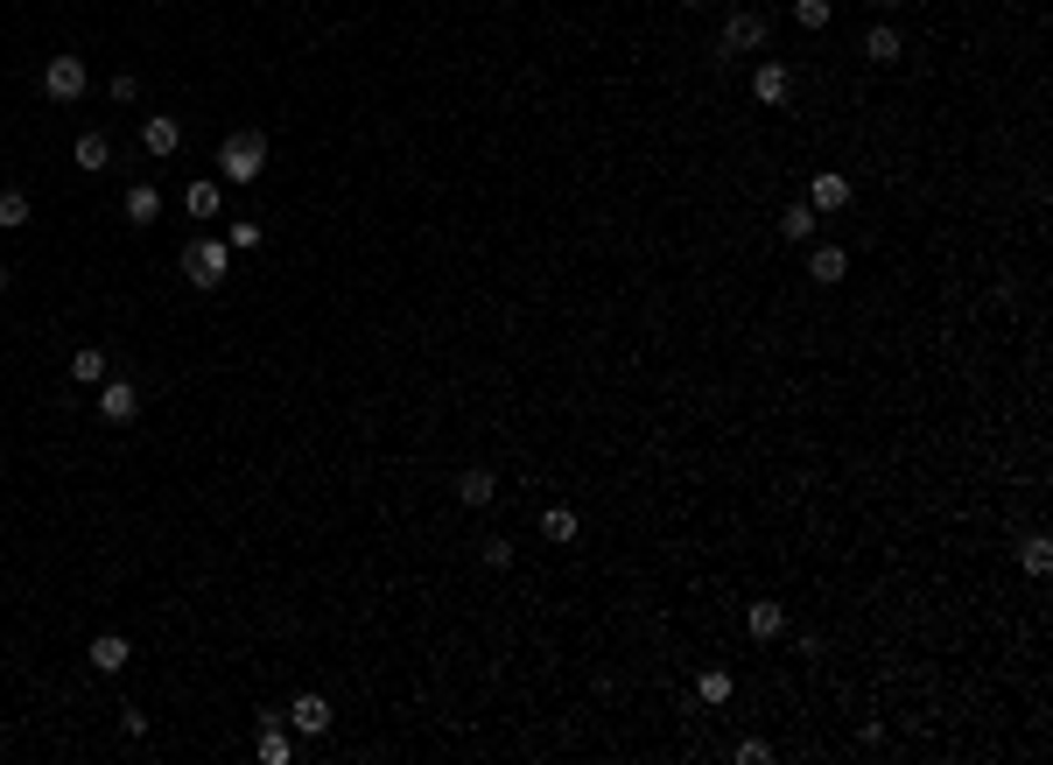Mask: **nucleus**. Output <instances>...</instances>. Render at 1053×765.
<instances>
[{"mask_svg":"<svg viewBox=\"0 0 1053 765\" xmlns=\"http://www.w3.org/2000/svg\"><path fill=\"white\" fill-rule=\"evenodd\" d=\"M766 758H773V744H766V738H745V744H737V765H766Z\"/></svg>","mask_w":1053,"mask_h":765,"instance_id":"28","label":"nucleus"},{"mask_svg":"<svg viewBox=\"0 0 1053 765\" xmlns=\"http://www.w3.org/2000/svg\"><path fill=\"white\" fill-rule=\"evenodd\" d=\"M723 56H752V50H766V14H752V8H737L731 22H723Z\"/></svg>","mask_w":1053,"mask_h":765,"instance_id":"5","label":"nucleus"},{"mask_svg":"<svg viewBox=\"0 0 1053 765\" xmlns=\"http://www.w3.org/2000/svg\"><path fill=\"white\" fill-rule=\"evenodd\" d=\"M120 738H133V744H141V738H147V716H141V710H133V702H127V710H120Z\"/></svg>","mask_w":1053,"mask_h":765,"instance_id":"29","label":"nucleus"},{"mask_svg":"<svg viewBox=\"0 0 1053 765\" xmlns=\"http://www.w3.org/2000/svg\"><path fill=\"white\" fill-rule=\"evenodd\" d=\"M85 660H92V674H120L127 660H133V639L127 633H99L92 647H85Z\"/></svg>","mask_w":1053,"mask_h":765,"instance_id":"13","label":"nucleus"},{"mask_svg":"<svg viewBox=\"0 0 1053 765\" xmlns=\"http://www.w3.org/2000/svg\"><path fill=\"white\" fill-rule=\"evenodd\" d=\"M113 99L133 106V99H141V78H133V71H113Z\"/></svg>","mask_w":1053,"mask_h":765,"instance_id":"27","label":"nucleus"},{"mask_svg":"<svg viewBox=\"0 0 1053 765\" xmlns=\"http://www.w3.org/2000/svg\"><path fill=\"white\" fill-rule=\"evenodd\" d=\"M814 225H822V212H814V204L800 197V204H787V212H780V239H787V246H808Z\"/></svg>","mask_w":1053,"mask_h":765,"instance_id":"17","label":"nucleus"},{"mask_svg":"<svg viewBox=\"0 0 1053 765\" xmlns=\"http://www.w3.org/2000/svg\"><path fill=\"white\" fill-rule=\"evenodd\" d=\"M843 275H850V253L843 246H808V281L814 289H836Z\"/></svg>","mask_w":1053,"mask_h":765,"instance_id":"14","label":"nucleus"},{"mask_svg":"<svg viewBox=\"0 0 1053 765\" xmlns=\"http://www.w3.org/2000/svg\"><path fill=\"white\" fill-rule=\"evenodd\" d=\"M864 56H871V64H899V56H907V50H899V28L878 22V28L864 36Z\"/></svg>","mask_w":1053,"mask_h":765,"instance_id":"21","label":"nucleus"},{"mask_svg":"<svg viewBox=\"0 0 1053 765\" xmlns=\"http://www.w3.org/2000/svg\"><path fill=\"white\" fill-rule=\"evenodd\" d=\"M254 758L260 765H288L295 758V738H288V716L260 710V738H254Z\"/></svg>","mask_w":1053,"mask_h":765,"instance_id":"7","label":"nucleus"},{"mask_svg":"<svg viewBox=\"0 0 1053 765\" xmlns=\"http://www.w3.org/2000/svg\"><path fill=\"white\" fill-rule=\"evenodd\" d=\"M871 8H878V14H893V8H899V0H871Z\"/></svg>","mask_w":1053,"mask_h":765,"instance_id":"31","label":"nucleus"},{"mask_svg":"<svg viewBox=\"0 0 1053 765\" xmlns=\"http://www.w3.org/2000/svg\"><path fill=\"white\" fill-rule=\"evenodd\" d=\"M675 8H703V0H675Z\"/></svg>","mask_w":1053,"mask_h":765,"instance_id":"32","label":"nucleus"},{"mask_svg":"<svg viewBox=\"0 0 1053 765\" xmlns=\"http://www.w3.org/2000/svg\"><path fill=\"white\" fill-rule=\"evenodd\" d=\"M541 534H548L555 548H569L576 534H583V513H576V506H548V513H541Z\"/></svg>","mask_w":1053,"mask_h":765,"instance_id":"19","label":"nucleus"},{"mask_svg":"<svg viewBox=\"0 0 1053 765\" xmlns=\"http://www.w3.org/2000/svg\"><path fill=\"white\" fill-rule=\"evenodd\" d=\"M8 281H14V275H8V267H0V289H8Z\"/></svg>","mask_w":1053,"mask_h":765,"instance_id":"33","label":"nucleus"},{"mask_svg":"<svg viewBox=\"0 0 1053 765\" xmlns=\"http://www.w3.org/2000/svg\"><path fill=\"white\" fill-rule=\"evenodd\" d=\"M28 190H14V183H0V232H14V225H28Z\"/></svg>","mask_w":1053,"mask_h":765,"instance_id":"24","label":"nucleus"},{"mask_svg":"<svg viewBox=\"0 0 1053 765\" xmlns=\"http://www.w3.org/2000/svg\"><path fill=\"white\" fill-rule=\"evenodd\" d=\"M850 197H857V190H850V176H843V169H822L808 183V204H814V212H850Z\"/></svg>","mask_w":1053,"mask_h":765,"instance_id":"10","label":"nucleus"},{"mask_svg":"<svg viewBox=\"0 0 1053 765\" xmlns=\"http://www.w3.org/2000/svg\"><path fill=\"white\" fill-rule=\"evenodd\" d=\"M120 218H127V225H155V218H162V190H155V183H127Z\"/></svg>","mask_w":1053,"mask_h":765,"instance_id":"16","label":"nucleus"},{"mask_svg":"<svg viewBox=\"0 0 1053 765\" xmlns=\"http://www.w3.org/2000/svg\"><path fill=\"white\" fill-rule=\"evenodd\" d=\"M183 281H190L197 295H218V289L232 281V246H226V239H211V232H197V239L183 246Z\"/></svg>","mask_w":1053,"mask_h":765,"instance_id":"1","label":"nucleus"},{"mask_svg":"<svg viewBox=\"0 0 1053 765\" xmlns=\"http://www.w3.org/2000/svg\"><path fill=\"white\" fill-rule=\"evenodd\" d=\"M829 14H836L829 0H794V22L808 28V36H822V28H829Z\"/></svg>","mask_w":1053,"mask_h":765,"instance_id":"26","label":"nucleus"},{"mask_svg":"<svg viewBox=\"0 0 1053 765\" xmlns=\"http://www.w3.org/2000/svg\"><path fill=\"white\" fill-rule=\"evenodd\" d=\"M183 212H190V218H218V212H226V183H211V176H197V183L183 190Z\"/></svg>","mask_w":1053,"mask_h":765,"instance_id":"18","label":"nucleus"},{"mask_svg":"<svg viewBox=\"0 0 1053 765\" xmlns=\"http://www.w3.org/2000/svg\"><path fill=\"white\" fill-rule=\"evenodd\" d=\"M260 239H267V232H260V218H232V225H226V246H232V253H254Z\"/></svg>","mask_w":1053,"mask_h":765,"instance_id":"25","label":"nucleus"},{"mask_svg":"<svg viewBox=\"0 0 1053 765\" xmlns=\"http://www.w3.org/2000/svg\"><path fill=\"white\" fill-rule=\"evenodd\" d=\"M70 380L99 386V380H106V352H99V344H78V352H70Z\"/></svg>","mask_w":1053,"mask_h":765,"instance_id":"20","label":"nucleus"},{"mask_svg":"<svg viewBox=\"0 0 1053 765\" xmlns=\"http://www.w3.org/2000/svg\"><path fill=\"white\" fill-rule=\"evenodd\" d=\"M141 148H147V155H176V148H183V119H176V113H147L141 119Z\"/></svg>","mask_w":1053,"mask_h":765,"instance_id":"11","label":"nucleus"},{"mask_svg":"<svg viewBox=\"0 0 1053 765\" xmlns=\"http://www.w3.org/2000/svg\"><path fill=\"white\" fill-rule=\"evenodd\" d=\"M695 702L723 710V702H731V674H723V667H703V674H695Z\"/></svg>","mask_w":1053,"mask_h":765,"instance_id":"23","label":"nucleus"},{"mask_svg":"<svg viewBox=\"0 0 1053 765\" xmlns=\"http://www.w3.org/2000/svg\"><path fill=\"white\" fill-rule=\"evenodd\" d=\"M745 633L759 639V647L787 639V604H780V597H752V604H745Z\"/></svg>","mask_w":1053,"mask_h":765,"instance_id":"6","label":"nucleus"},{"mask_svg":"<svg viewBox=\"0 0 1053 765\" xmlns=\"http://www.w3.org/2000/svg\"><path fill=\"white\" fill-rule=\"evenodd\" d=\"M92 408H99V422H106V429H127L133 415H141V386L120 380V372H106V380H99V394H92Z\"/></svg>","mask_w":1053,"mask_h":765,"instance_id":"4","label":"nucleus"},{"mask_svg":"<svg viewBox=\"0 0 1053 765\" xmlns=\"http://www.w3.org/2000/svg\"><path fill=\"white\" fill-rule=\"evenodd\" d=\"M485 569H513V541H485Z\"/></svg>","mask_w":1053,"mask_h":765,"instance_id":"30","label":"nucleus"},{"mask_svg":"<svg viewBox=\"0 0 1053 765\" xmlns=\"http://www.w3.org/2000/svg\"><path fill=\"white\" fill-rule=\"evenodd\" d=\"M218 169H226V183H260L267 176V133L260 127H232L226 141H218Z\"/></svg>","mask_w":1053,"mask_h":765,"instance_id":"2","label":"nucleus"},{"mask_svg":"<svg viewBox=\"0 0 1053 765\" xmlns=\"http://www.w3.org/2000/svg\"><path fill=\"white\" fill-rule=\"evenodd\" d=\"M288 730H295V738H323V730H331V702H323V696H295L288 702Z\"/></svg>","mask_w":1053,"mask_h":765,"instance_id":"12","label":"nucleus"},{"mask_svg":"<svg viewBox=\"0 0 1053 765\" xmlns=\"http://www.w3.org/2000/svg\"><path fill=\"white\" fill-rule=\"evenodd\" d=\"M457 506H471V513H485V506H492L499 499V477L492 471H485V463H471V471H457Z\"/></svg>","mask_w":1053,"mask_h":765,"instance_id":"9","label":"nucleus"},{"mask_svg":"<svg viewBox=\"0 0 1053 765\" xmlns=\"http://www.w3.org/2000/svg\"><path fill=\"white\" fill-rule=\"evenodd\" d=\"M70 162H78V169L85 176H99V169H113V141H106V133H78V141H70Z\"/></svg>","mask_w":1053,"mask_h":765,"instance_id":"15","label":"nucleus"},{"mask_svg":"<svg viewBox=\"0 0 1053 765\" xmlns=\"http://www.w3.org/2000/svg\"><path fill=\"white\" fill-rule=\"evenodd\" d=\"M92 92V71H85V56H50V64H42V99H50V106H78V99Z\"/></svg>","mask_w":1053,"mask_h":765,"instance_id":"3","label":"nucleus"},{"mask_svg":"<svg viewBox=\"0 0 1053 765\" xmlns=\"http://www.w3.org/2000/svg\"><path fill=\"white\" fill-rule=\"evenodd\" d=\"M752 99H759V106H787V99H794V71L780 64V56H766V64L752 71Z\"/></svg>","mask_w":1053,"mask_h":765,"instance_id":"8","label":"nucleus"},{"mask_svg":"<svg viewBox=\"0 0 1053 765\" xmlns=\"http://www.w3.org/2000/svg\"><path fill=\"white\" fill-rule=\"evenodd\" d=\"M1018 569H1026V576H1046V569H1053V541H1046V534H1026V541H1018Z\"/></svg>","mask_w":1053,"mask_h":765,"instance_id":"22","label":"nucleus"}]
</instances>
